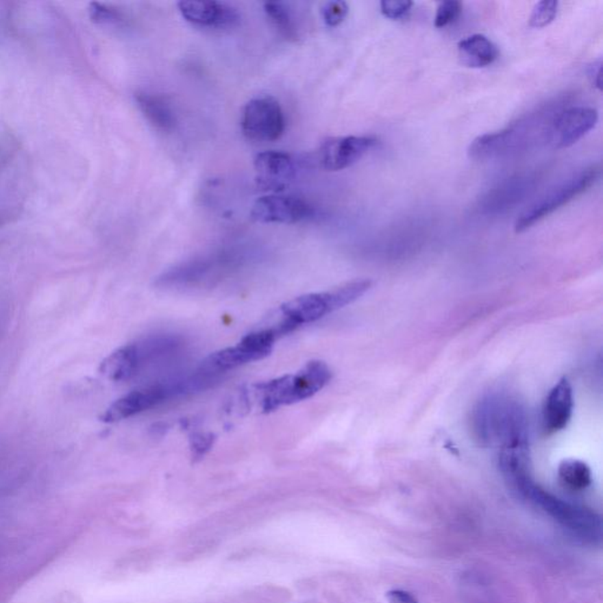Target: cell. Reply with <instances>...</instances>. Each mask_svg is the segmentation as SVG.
Listing matches in <instances>:
<instances>
[{
    "label": "cell",
    "mask_w": 603,
    "mask_h": 603,
    "mask_svg": "<svg viewBox=\"0 0 603 603\" xmlns=\"http://www.w3.org/2000/svg\"><path fill=\"white\" fill-rule=\"evenodd\" d=\"M561 109L548 105L530 112L496 132L478 136L470 143L468 155L475 160H502L527 152L537 143L548 142L554 118Z\"/></svg>",
    "instance_id": "obj_1"
},
{
    "label": "cell",
    "mask_w": 603,
    "mask_h": 603,
    "mask_svg": "<svg viewBox=\"0 0 603 603\" xmlns=\"http://www.w3.org/2000/svg\"><path fill=\"white\" fill-rule=\"evenodd\" d=\"M370 286L371 282L368 280H358L329 291L296 297L281 306V321L271 328L276 331L277 335H286L301 325L316 322L324 316L352 304L363 296Z\"/></svg>",
    "instance_id": "obj_2"
},
{
    "label": "cell",
    "mask_w": 603,
    "mask_h": 603,
    "mask_svg": "<svg viewBox=\"0 0 603 603\" xmlns=\"http://www.w3.org/2000/svg\"><path fill=\"white\" fill-rule=\"evenodd\" d=\"M473 430L483 443H500L503 448L528 444L526 415L517 403L490 396L473 413Z\"/></svg>",
    "instance_id": "obj_3"
},
{
    "label": "cell",
    "mask_w": 603,
    "mask_h": 603,
    "mask_svg": "<svg viewBox=\"0 0 603 603\" xmlns=\"http://www.w3.org/2000/svg\"><path fill=\"white\" fill-rule=\"evenodd\" d=\"M211 386L209 378L196 369L195 371L173 377L167 381L157 382L150 386L131 391L113 402L101 415V421L114 423L130 419L134 415L149 410L170 398L180 395L193 394Z\"/></svg>",
    "instance_id": "obj_4"
},
{
    "label": "cell",
    "mask_w": 603,
    "mask_h": 603,
    "mask_svg": "<svg viewBox=\"0 0 603 603\" xmlns=\"http://www.w3.org/2000/svg\"><path fill=\"white\" fill-rule=\"evenodd\" d=\"M331 377V370L324 362L312 360L298 373L256 384L254 393L260 409L268 413L314 396L327 386Z\"/></svg>",
    "instance_id": "obj_5"
},
{
    "label": "cell",
    "mask_w": 603,
    "mask_h": 603,
    "mask_svg": "<svg viewBox=\"0 0 603 603\" xmlns=\"http://www.w3.org/2000/svg\"><path fill=\"white\" fill-rule=\"evenodd\" d=\"M239 265L234 252L218 251L177 264L162 273L156 285L167 289H188L212 284Z\"/></svg>",
    "instance_id": "obj_6"
},
{
    "label": "cell",
    "mask_w": 603,
    "mask_h": 603,
    "mask_svg": "<svg viewBox=\"0 0 603 603\" xmlns=\"http://www.w3.org/2000/svg\"><path fill=\"white\" fill-rule=\"evenodd\" d=\"M599 177L600 169L591 167L575 173L555 188H550L548 193L541 196L519 214L515 222L516 232L521 234L527 231L543 218L548 217L549 214L574 201L575 198L588 191L598 182Z\"/></svg>",
    "instance_id": "obj_7"
},
{
    "label": "cell",
    "mask_w": 603,
    "mask_h": 603,
    "mask_svg": "<svg viewBox=\"0 0 603 603\" xmlns=\"http://www.w3.org/2000/svg\"><path fill=\"white\" fill-rule=\"evenodd\" d=\"M277 339L278 336L271 328L255 331L245 336L234 347L214 352L201 362V367L219 377L229 370L268 356Z\"/></svg>",
    "instance_id": "obj_8"
},
{
    "label": "cell",
    "mask_w": 603,
    "mask_h": 603,
    "mask_svg": "<svg viewBox=\"0 0 603 603\" xmlns=\"http://www.w3.org/2000/svg\"><path fill=\"white\" fill-rule=\"evenodd\" d=\"M244 136L256 142H273L285 131V116L280 101L271 96L256 97L247 101L242 113Z\"/></svg>",
    "instance_id": "obj_9"
},
{
    "label": "cell",
    "mask_w": 603,
    "mask_h": 603,
    "mask_svg": "<svg viewBox=\"0 0 603 603\" xmlns=\"http://www.w3.org/2000/svg\"><path fill=\"white\" fill-rule=\"evenodd\" d=\"M316 210L309 201L296 196L271 193L254 203L250 218L262 224H296L314 218Z\"/></svg>",
    "instance_id": "obj_10"
},
{
    "label": "cell",
    "mask_w": 603,
    "mask_h": 603,
    "mask_svg": "<svg viewBox=\"0 0 603 603\" xmlns=\"http://www.w3.org/2000/svg\"><path fill=\"white\" fill-rule=\"evenodd\" d=\"M378 144L371 136L331 137L322 143L319 150V163L325 171H341L362 160Z\"/></svg>",
    "instance_id": "obj_11"
},
{
    "label": "cell",
    "mask_w": 603,
    "mask_h": 603,
    "mask_svg": "<svg viewBox=\"0 0 603 603\" xmlns=\"http://www.w3.org/2000/svg\"><path fill=\"white\" fill-rule=\"evenodd\" d=\"M599 121V112L589 106H573L560 110L549 131L548 143L556 149L571 147L593 130Z\"/></svg>",
    "instance_id": "obj_12"
},
{
    "label": "cell",
    "mask_w": 603,
    "mask_h": 603,
    "mask_svg": "<svg viewBox=\"0 0 603 603\" xmlns=\"http://www.w3.org/2000/svg\"><path fill=\"white\" fill-rule=\"evenodd\" d=\"M256 183L263 190L283 191L299 173V162L283 151H264L254 160Z\"/></svg>",
    "instance_id": "obj_13"
},
{
    "label": "cell",
    "mask_w": 603,
    "mask_h": 603,
    "mask_svg": "<svg viewBox=\"0 0 603 603\" xmlns=\"http://www.w3.org/2000/svg\"><path fill=\"white\" fill-rule=\"evenodd\" d=\"M182 17L191 25L204 29H232L241 23L238 10L223 1L182 0L178 4Z\"/></svg>",
    "instance_id": "obj_14"
},
{
    "label": "cell",
    "mask_w": 603,
    "mask_h": 603,
    "mask_svg": "<svg viewBox=\"0 0 603 603\" xmlns=\"http://www.w3.org/2000/svg\"><path fill=\"white\" fill-rule=\"evenodd\" d=\"M574 410V394L569 381L563 377L549 391L543 408V428L547 434L565 429Z\"/></svg>",
    "instance_id": "obj_15"
},
{
    "label": "cell",
    "mask_w": 603,
    "mask_h": 603,
    "mask_svg": "<svg viewBox=\"0 0 603 603\" xmlns=\"http://www.w3.org/2000/svg\"><path fill=\"white\" fill-rule=\"evenodd\" d=\"M534 183L535 178L532 176L508 178L502 184L487 193L486 197H483L480 203V208L486 212H501L503 210L510 209L532 191Z\"/></svg>",
    "instance_id": "obj_16"
},
{
    "label": "cell",
    "mask_w": 603,
    "mask_h": 603,
    "mask_svg": "<svg viewBox=\"0 0 603 603\" xmlns=\"http://www.w3.org/2000/svg\"><path fill=\"white\" fill-rule=\"evenodd\" d=\"M134 99L143 116L155 129L167 134L176 130L178 125L176 110L167 97L140 91L134 95Z\"/></svg>",
    "instance_id": "obj_17"
},
{
    "label": "cell",
    "mask_w": 603,
    "mask_h": 603,
    "mask_svg": "<svg viewBox=\"0 0 603 603\" xmlns=\"http://www.w3.org/2000/svg\"><path fill=\"white\" fill-rule=\"evenodd\" d=\"M457 50L462 64L473 69L491 65L499 57L497 47L483 34H473L465 38L458 42Z\"/></svg>",
    "instance_id": "obj_18"
},
{
    "label": "cell",
    "mask_w": 603,
    "mask_h": 603,
    "mask_svg": "<svg viewBox=\"0 0 603 603\" xmlns=\"http://www.w3.org/2000/svg\"><path fill=\"white\" fill-rule=\"evenodd\" d=\"M103 376L113 382L127 381L139 373L134 343L126 344L110 354L101 365Z\"/></svg>",
    "instance_id": "obj_19"
},
{
    "label": "cell",
    "mask_w": 603,
    "mask_h": 603,
    "mask_svg": "<svg viewBox=\"0 0 603 603\" xmlns=\"http://www.w3.org/2000/svg\"><path fill=\"white\" fill-rule=\"evenodd\" d=\"M264 11L281 36L289 42H297L299 29L289 5L281 1H268L264 3Z\"/></svg>",
    "instance_id": "obj_20"
},
{
    "label": "cell",
    "mask_w": 603,
    "mask_h": 603,
    "mask_svg": "<svg viewBox=\"0 0 603 603\" xmlns=\"http://www.w3.org/2000/svg\"><path fill=\"white\" fill-rule=\"evenodd\" d=\"M558 476L565 486L574 490L586 489L593 481L589 465L575 458H567L560 463Z\"/></svg>",
    "instance_id": "obj_21"
},
{
    "label": "cell",
    "mask_w": 603,
    "mask_h": 603,
    "mask_svg": "<svg viewBox=\"0 0 603 603\" xmlns=\"http://www.w3.org/2000/svg\"><path fill=\"white\" fill-rule=\"evenodd\" d=\"M558 10V3L555 0H543L535 5L532 10L529 25L535 29H542L555 19Z\"/></svg>",
    "instance_id": "obj_22"
},
{
    "label": "cell",
    "mask_w": 603,
    "mask_h": 603,
    "mask_svg": "<svg viewBox=\"0 0 603 603\" xmlns=\"http://www.w3.org/2000/svg\"><path fill=\"white\" fill-rule=\"evenodd\" d=\"M461 12L462 4L460 1H454V0L441 1L436 9L435 21H434L436 27L442 29L450 25L460 17Z\"/></svg>",
    "instance_id": "obj_23"
},
{
    "label": "cell",
    "mask_w": 603,
    "mask_h": 603,
    "mask_svg": "<svg viewBox=\"0 0 603 603\" xmlns=\"http://www.w3.org/2000/svg\"><path fill=\"white\" fill-rule=\"evenodd\" d=\"M321 12L325 25L335 27L343 23L348 16L349 6L345 1H328L323 4Z\"/></svg>",
    "instance_id": "obj_24"
},
{
    "label": "cell",
    "mask_w": 603,
    "mask_h": 603,
    "mask_svg": "<svg viewBox=\"0 0 603 603\" xmlns=\"http://www.w3.org/2000/svg\"><path fill=\"white\" fill-rule=\"evenodd\" d=\"M90 18L97 24H121L123 21L122 14L117 10L110 8L108 5L101 3H91L90 4Z\"/></svg>",
    "instance_id": "obj_25"
},
{
    "label": "cell",
    "mask_w": 603,
    "mask_h": 603,
    "mask_svg": "<svg viewBox=\"0 0 603 603\" xmlns=\"http://www.w3.org/2000/svg\"><path fill=\"white\" fill-rule=\"evenodd\" d=\"M411 6L413 3L409 0H383L380 3L382 14L393 21L404 17Z\"/></svg>",
    "instance_id": "obj_26"
},
{
    "label": "cell",
    "mask_w": 603,
    "mask_h": 603,
    "mask_svg": "<svg viewBox=\"0 0 603 603\" xmlns=\"http://www.w3.org/2000/svg\"><path fill=\"white\" fill-rule=\"evenodd\" d=\"M214 443V436L206 432H197L191 437V450L195 457L204 456Z\"/></svg>",
    "instance_id": "obj_27"
},
{
    "label": "cell",
    "mask_w": 603,
    "mask_h": 603,
    "mask_svg": "<svg viewBox=\"0 0 603 603\" xmlns=\"http://www.w3.org/2000/svg\"><path fill=\"white\" fill-rule=\"evenodd\" d=\"M588 78L595 88H598L599 91L602 90V59H596L589 65Z\"/></svg>",
    "instance_id": "obj_28"
},
{
    "label": "cell",
    "mask_w": 603,
    "mask_h": 603,
    "mask_svg": "<svg viewBox=\"0 0 603 603\" xmlns=\"http://www.w3.org/2000/svg\"><path fill=\"white\" fill-rule=\"evenodd\" d=\"M386 596L389 603H419V601L410 593L399 591V589L389 591L386 593Z\"/></svg>",
    "instance_id": "obj_29"
}]
</instances>
